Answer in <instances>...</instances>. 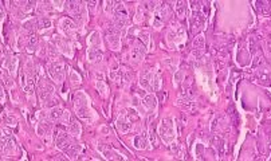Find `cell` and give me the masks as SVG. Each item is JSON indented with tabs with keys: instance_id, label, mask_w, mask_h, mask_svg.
<instances>
[{
	"instance_id": "6da1fadb",
	"label": "cell",
	"mask_w": 271,
	"mask_h": 161,
	"mask_svg": "<svg viewBox=\"0 0 271 161\" xmlns=\"http://www.w3.org/2000/svg\"><path fill=\"white\" fill-rule=\"evenodd\" d=\"M38 26H40V27H43V28H46V27H50L51 23H50V20H47V19H42V20H40V22L38 23Z\"/></svg>"
},
{
	"instance_id": "7a4b0ae2",
	"label": "cell",
	"mask_w": 271,
	"mask_h": 161,
	"mask_svg": "<svg viewBox=\"0 0 271 161\" xmlns=\"http://www.w3.org/2000/svg\"><path fill=\"white\" fill-rule=\"evenodd\" d=\"M35 43H36V36L31 35V36H30V39H28V47H32Z\"/></svg>"
}]
</instances>
